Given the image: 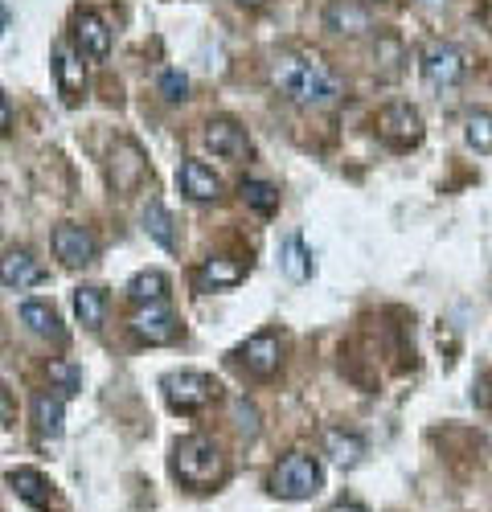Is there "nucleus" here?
<instances>
[{"instance_id":"1","label":"nucleus","mask_w":492,"mask_h":512,"mask_svg":"<svg viewBox=\"0 0 492 512\" xmlns=\"http://www.w3.org/2000/svg\"><path fill=\"white\" fill-rule=\"evenodd\" d=\"M271 78H275V87L292 103H300V107H333L345 95V82L328 70L320 58H308V54H283V58H275Z\"/></svg>"},{"instance_id":"2","label":"nucleus","mask_w":492,"mask_h":512,"mask_svg":"<svg viewBox=\"0 0 492 512\" xmlns=\"http://www.w3.org/2000/svg\"><path fill=\"white\" fill-rule=\"evenodd\" d=\"M173 476L185 484V488H218L226 480V455L222 447L210 439V435H185L173 443Z\"/></svg>"},{"instance_id":"3","label":"nucleus","mask_w":492,"mask_h":512,"mask_svg":"<svg viewBox=\"0 0 492 512\" xmlns=\"http://www.w3.org/2000/svg\"><path fill=\"white\" fill-rule=\"evenodd\" d=\"M164 390V402L181 414H197L205 406H214L222 398V386L210 377V373H197V369H181V373H164L160 381Z\"/></svg>"},{"instance_id":"4","label":"nucleus","mask_w":492,"mask_h":512,"mask_svg":"<svg viewBox=\"0 0 492 512\" xmlns=\"http://www.w3.org/2000/svg\"><path fill=\"white\" fill-rule=\"evenodd\" d=\"M320 488H324V467L304 451H292L271 472V492L283 496V500H308Z\"/></svg>"},{"instance_id":"5","label":"nucleus","mask_w":492,"mask_h":512,"mask_svg":"<svg viewBox=\"0 0 492 512\" xmlns=\"http://www.w3.org/2000/svg\"><path fill=\"white\" fill-rule=\"evenodd\" d=\"M378 136H382V144H390L394 152L419 148L423 136H427L419 107H410V103H390V107H382V111H378Z\"/></svg>"},{"instance_id":"6","label":"nucleus","mask_w":492,"mask_h":512,"mask_svg":"<svg viewBox=\"0 0 492 512\" xmlns=\"http://www.w3.org/2000/svg\"><path fill=\"white\" fill-rule=\"evenodd\" d=\"M132 336L140 345H173L181 324H177V312L169 308V300H152V304H136L132 320H128Z\"/></svg>"},{"instance_id":"7","label":"nucleus","mask_w":492,"mask_h":512,"mask_svg":"<svg viewBox=\"0 0 492 512\" xmlns=\"http://www.w3.org/2000/svg\"><path fill=\"white\" fill-rule=\"evenodd\" d=\"M419 70L431 87H460L468 74V58L451 46V41H427L419 54Z\"/></svg>"},{"instance_id":"8","label":"nucleus","mask_w":492,"mask_h":512,"mask_svg":"<svg viewBox=\"0 0 492 512\" xmlns=\"http://www.w3.org/2000/svg\"><path fill=\"white\" fill-rule=\"evenodd\" d=\"M107 173H111L115 193H123V197L136 193V189L148 181V160H144L140 144H132V140H119V144H115V152H111Z\"/></svg>"},{"instance_id":"9","label":"nucleus","mask_w":492,"mask_h":512,"mask_svg":"<svg viewBox=\"0 0 492 512\" xmlns=\"http://www.w3.org/2000/svg\"><path fill=\"white\" fill-rule=\"evenodd\" d=\"M205 148L222 160H246L251 156V136H246V127L230 115H218L205 123Z\"/></svg>"},{"instance_id":"10","label":"nucleus","mask_w":492,"mask_h":512,"mask_svg":"<svg viewBox=\"0 0 492 512\" xmlns=\"http://www.w3.org/2000/svg\"><path fill=\"white\" fill-rule=\"evenodd\" d=\"M54 254L66 263V267H91L99 259V238L87 230V226H74V222H62L54 230Z\"/></svg>"},{"instance_id":"11","label":"nucleus","mask_w":492,"mask_h":512,"mask_svg":"<svg viewBox=\"0 0 492 512\" xmlns=\"http://www.w3.org/2000/svg\"><path fill=\"white\" fill-rule=\"evenodd\" d=\"M74 46L82 58L107 62L111 58V29L95 9H78L74 13Z\"/></svg>"},{"instance_id":"12","label":"nucleus","mask_w":492,"mask_h":512,"mask_svg":"<svg viewBox=\"0 0 492 512\" xmlns=\"http://www.w3.org/2000/svg\"><path fill=\"white\" fill-rule=\"evenodd\" d=\"M238 361H242L246 373L259 377V381L275 377V373H279V361H283L279 336H275V332H259V336H251V340H246V345L238 349Z\"/></svg>"},{"instance_id":"13","label":"nucleus","mask_w":492,"mask_h":512,"mask_svg":"<svg viewBox=\"0 0 492 512\" xmlns=\"http://www.w3.org/2000/svg\"><path fill=\"white\" fill-rule=\"evenodd\" d=\"M246 279V267L234 259V254H214L193 271V287L197 291H230Z\"/></svg>"},{"instance_id":"14","label":"nucleus","mask_w":492,"mask_h":512,"mask_svg":"<svg viewBox=\"0 0 492 512\" xmlns=\"http://www.w3.org/2000/svg\"><path fill=\"white\" fill-rule=\"evenodd\" d=\"M54 78H58V95L66 107L82 103V91H87V70H82V54H74L70 46L54 50Z\"/></svg>"},{"instance_id":"15","label":"nucleus","mask_w":492,"mask_h":512,"mask_svg":"<svg viewBox=\"0 0 492 512\" xmlns=\"http://www.w3.org/2000/svg\"><path fill=\"white\" fill-rule=\"evenodd\" d=\"M33 431L41 443L62 439V431H66V398L62 394H50V390L33 394Z\"/></svg>"},{"instance_id":"16","label":"nucleus","mask_w":492,"mask_h":512,"mask_svg":"<svg viewBox=\"0 0 492 512\" xmlns=\"http://www.w3.org/2000/svg\"><path fill=\"white\" fill-rule=\"evenodd\" d=\"M324 29L345 33V37H361V33L374 29V17H369V9L357 5V0H328V9H324Z\"/></svg>"},{"instance_id":"17","label":"nucleus","mask_w":492,"mask_h":512,"mask_svg":"<svg viewBox=\"0 0 492 512\" xmlns=\"http://www.w3.org/2000/svg\"><path fill=\"white\" fill-rule=\"evenodd\" d=\"M9 484H13V492H17L29 508H37V512L58 508L54 484H50L46 476H41V472H33V467H17V472H9Z\"/></svg>"},{"instance_id":"18","label":"nucleus","mask_w":492,"mask_h":512,"mask_svg":"<svg viewBox=\"0 0 492 512\" xmlns=\"http://www.w3.org/2000/svg\"><path fill=\"white\" fill-rule=\"evenodd\" d=\"M0 283L5 287H37V283H46V267H41V259H33L29 250H9L5 259H0Z\"/></svg>"},{"instance_id":"19","label":"nucleus","mask_w":492,"mask_h":512,"mask_svg":"<svg viewBox=\"0 0 492 512\" xmlns=\"http://www.w3.org/2000/svg\"><path fill=\"white\" fill-rule=\"evenodd\" d=\"M177 185H181V193L189 201H218V193H222L218 173H214V168H205L201 160H185L177 168Z\"/></svg>"},{"instance_id":"20","label":"nucleus","mask_w":492,"mask_h":512,"mask_svg":"<svg viewBox=\"0 0 492 512\" xmlns=\"http://www.w3.org/2000/svg\"><path fill=\"white\" fill-rule=\"evenodd\" d=\"M21 324H25L33 336L54 340V345H62V340H66V328H62L54 304H46V300H25V304H21Z\"/></svg>"},{"instance_id":"21","label":"nucleus","mask_w":492,"mask_h":512,"mask_svg":"<svg viewBox=\"0 0 492 512\" xmlns=\"http://www.w3.org/2000/svg\"><path fill=\"white\" fill-rule=\"evenodd\" d=\"M279 267H283V275L292 279V283H304L312 275V254H308V246H304L300 234H287L279 242Z\"/></svg>"},{"instance_id":"22","label":"nucleus","mask_w":492,"mask_h":512,"mask_svg":"<svg viewBox=\"0 0 492 512\" xmlns=\"http://www.w3.org/2000/svg\"><path fill=\"white\" fill-rule=\"evenodd\" d=\"M74 316H78L82 328L99 332L103 320H107V291L103 287H78L74 291Z\"/></svg>"},{"instance_id":"23","label":"nucleus","mask_w":492,"mask_h":512,"mask_svg":"<svg viewBox=\"0 0 492 512\" xmlns=\"http://www.w3.org/2000/svg\"><path fill=\"white\" fill-rule=\"evenodd\" d=\"M324 451L333 455L341 467H357L361 455H365V439L353 435V431H341V426H333V431H324Z\"/></svg>"},{"instance_id":"24","label":"nucleus","mask_w":492,"mask_h":512,"mask_svg":"<svg viewBox=\"0 0 492 512\" xmlns=\"http://www.w3.org/2000/svg\"><path fill=\"white\" fill-rule=\"evenodd\" d=\"M144 230H148V238H152L156 246H164V250H177V230H173V213L164 209L160 201H148V205H144Z\"/></svg>"},{"instance_id":"25","label":"nucleus","mask_w":492,"mask_h":512,"mask_svg":"<svg viewBox=\"0 0 492 512\" xmlns=\"http://www.w3.org/2000/svg\"><path fill=\"white\" fill-rule=\"evenodd\" d=\"M128 295H132V304H152V300H164V295H169V279H164L160 271H140V275L132 279Z\"/></svg>"},{"instance_id":"26","label":"nucleus","mask_w":492,"mask_h":512,"mask_svg":"<svg viewBox=\"0 0 492 512\" xmlns=\"http://www.w3.org/2000/svg\"><path fill=\"white\" fill-rule=\"evenodd\" d=\"M242 201L255 213H263V218H271V213L279 209V189L271 181H242Z\"/></svg>"},{"instance_id":"27","label":"nucleus","mask_w":492,"mask_h":512,"mask_svg":"<svg viewBox=\"0 0 492 512\" xmlns=\"http://www.w3.org/2000/svg\"><path fill=\"white\" fill-rule=\"evenodd\" d=\"M464 136H468V148H476L480 156H488V152H492V115H488V111L468 115Z\"/></svg>"},{"instance_id":"28","label":"nucleus","mask_w":492,"mask_h":512,"mask_svg":"<svg viewBox=\"0 0 492 512\" xmlns=\"http://www.w3.org/2000/svg\"><path fill=\"white\" fill-rule=\"evenodd\" d=\"M160 95L169 99V103L189 99V78H185L181 70H164V74H160Z\"/></svg>"},{"instance_id":"29","label":"nucleus","mask_w":492,"mask_h":512,"mask_svg":"<svg viewBox=\"0 0 492 512\" xmlns=\"http://www.w3.org/2000/svg\"><path fill=\"white\" fill-rule=\"evenodd\" d=\"M50 381H58V390H62V398H70L78 386H82V373L70 365V361H54L50 365Z\"/></svg>"},{"instance_id":"30","label":"nucleus","mask_w":492,"mask_h":512,"mask_svg":"<svg viewBox=\"0 0 492 512\" xmlns=\"http://www.w3.org/2000/svg\"><path fill=\"white\" fill-rule=\"evenodd\" d=\"M17 127V111H13V103H9V95L0 91V136H9Z\"/></svg>"},{"instance_id":"31","label":"nucleus","mask_w":492,"mask_h":512,"mask_svg":"<svg viewBox=\"0 0 492 512\" xmlns=\"http://www.w3.org/2000/svg\"><path fill=\"white\" fill-rule=\"evenodd\" d=\"M13 414H17L13 394H9V390H0V426H9V422H13Z\"/></svg>"},{"instance_id":"32","label":"nucleus","mask_w":492,"mask_h":512,"mask_svg":"<svg viewBox=\"0 0 492 512\" xmlns=\"http://www.w3.org/2000/svg\"><path fill=\"white\" fill-rule=\"evenodd\" d=\"M328 512H369L365 504H357V500H341V504H333Z\"/></svg>"},{"instance_id":"33","label":"nucleus","mask_w":492,"mask_h":512,"mask_svg":"<svg viewBox=\"0 0 492 512\" xmlns=\"http://www.w3.org/2000/svg\"><path fill=\"white\" fill-rule=\"evenodd\" d=\"M9 29V9H5V0H0V33Z\"/></svg>"},{"instance_id":"34","label":"nucleus","mask_w":492,"mask_h":512,"mask_svg":"<svg viewBox=\"0 0 492 512\" xmlns=\"http://www.w3.org/2000/svg\"><path fill=\"white\" fill-rule=\"evenodd\" d=\"M238 5H246V9H263L267 0H238Z\"/></svg>"},{"instance_id":"35","label":"nucleus","mask_w":492,"mask_h":512,"mask_svg":"<svg viewBox=\"0 0 492 512\" xmlns=\"http://www.w3.org/2000/svg\"><path fill=\"white\" fill-rule=\"evenodd\" d=\"M427 5H443V0H427Z\"/></svg>"}]
</instances>
